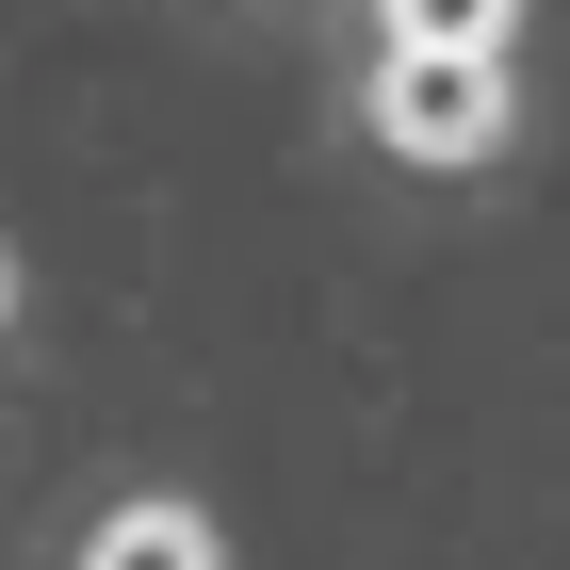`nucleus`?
I'll list each match as a JSON object with an SVG mask.
<instances>
[{
    "label": "nucleus",
    "instance_id": "1",
    "mask_svg": "<svg viewBox=\"0 0 570 570\" xmlns=\"http://www.w3.org/2000/svg\"><path fill=\"white\" fill-rule=\"evenodd\" d=\"M375 131L407 164H489L505 147V49H392L375 66Z\"/></svg>",
    "mask_w": 570,
    "mask_h": 570
},
{
    "label": "nucleus",
    "instance_id": "2",
    "mask_svg": "<svg viewBox=\"0 0 570 570\" xmlns=\"http://www.w3.org/2000/svg\"><path fill=\"white\" fill-rule=\"evenodd\" d=\"M82 570H228V554H213L196 505H115V522L82 538Z\"/></svg>",
    "mask_w": 570,
    "mask_h": 570
},
{
    "label": "nucleus",
    "instance_id": "3",
    "mask_svg": "<svg viewBox=\"0 0 570 570\" xmlns=\"http://www.w3.org/2000/svg\"><path fill=\"white\" fill-rule=\"evenodd\" d=\"M522 0H392V49H505Z\"/></svg>",
    "mask_w": 570,
    "mask_h": 570
},
{
    "label": "nucleus",
    "instance_id": "4",
    "mask_svg": "<svg viewBox=\"0 0 570 570\" xmlns=\"http://www.w3.org/2000/svg\"><path fill=\"white\" fill-rule=\"evenodd\" d=\"M0 309H17V262H0Z\"/></svg>",
    "mask_w": 570,
    "mask_h": 570
}]
</instances>
